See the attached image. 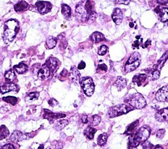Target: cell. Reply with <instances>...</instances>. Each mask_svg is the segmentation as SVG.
I'll list each match as a JSON object with an SVG mask.
<instances>
[{
	"label": "cell",
	"instance_id": "74e56055",
	"mask_svg": "<svg viewBox=\"0 0 168 149\" xmlns=\"http://www.w3.org/2000/svg\"><path fill=\"white\" fill-rule=\"evenodd\" d=\"M139 37H140V36H137L136 37V38L137 39V40L135 41H134V44H133V45H132L133 49H136V48H137V49H139V46L141 45V44L143 43V39L139 41Z\"/></svg>",
	"mask_w": 168,
	"mask_h": 149
},
{
	"label": "cell",
	"instance_id": "ab89813d",
	"mask_svg": "<svg viewBox=\"0 0 168 149\" xmlns=\"http://www.w3.org/2000/svg\"><path fill=\"white\" fill-rule=\"evenodd\" d=\"M130 0H114V3L116 4H124L129 5L130 3Z\"/></svg>",
	"mask_w": 168,
	"mask_h": 149
},
{
	"label": "cell",
	"instance_id": "d590c367",
	"mask_svg": "<svg viewBox=\"0 0 168 149\" xmlns=\"http://www.w3.org/2000/svg\"><path fill=\"white\" fill-rule=\"evenodd\" d=\"M101 121V118L99 115H93L92 117V121H91V124L93 125H97L99 124Z\"/></svg>",
	"mask_w": 168,
	"mask_h": 149
},
{
	"label": "cell",
	"instance_id": "3957f363",
	"mask_svg": "<svg viewBox=\"0 0 168 149\" xmlns=\"http://www.w3.org/2000/svg\"><path fill=\"white\" fill-rule=\"evenodd\" d=\"M18 22L15 19H11L5 23L4 32H3V40L5 43L8 44L12 41L19 30Z\"/></svg>",
	"mask_w": 168,
	"mask_h": 149
},
{
	"label": "cell",
	"instance_id": "7bdbcfd3",
	"mask_svg": "<svg viewBox=\"0 0 168 149\" xmlns=\"http://www.w3.org/2000/svg\"><path fill=\"white\" fill-rule=\"evenodd\" d=\"M98 70H100L101 71L106 72L107 71V66H106V64H99L98 66Z\"/></svg>",
	"mask_w": 168,
	"mask_h": 149
},
{
	"label": "cell",
	"instance_id": "30bf717a",
	"mask_svg": "<svg viewBox=\"0 0 168 149\" xmlns=\"http://www.w3.org/2000/svg\"><path fill=\"white\" fill-rule=\"evenodd\" d=\"M44 118L47 119L49 121L50 123H52L55 119H59V118H62L66 117V114H62V113H54L51 111L47 109H44Z\"/></svg>",
	"mask_w": 168,
	"mask_h": 149
},
{
	"label": "cell",
	"instance_id": "484cf974",
	"mask_svg": "<svg viewBox=\"0 0 168 149\" xmlns=\"http://www.w3.org/2000/svg\"><path fill=\"white\" fill-rule=\"evenodd\" d=\"M14 69L18 74H24L28 70V66L23 63L18 64V65L14 66Z\"/></svg>",
	"mask_w": 168,
	"mask_h": 149
},
{
	"label": "cell",
	"instance_id": "5b68a950",
	"mask_svg": "<svg viewBox=\"0 0 168 149\" xmlns=\"http://www.w3.org/2000/svg\"><path fill=\"white\" fill-rule=\"evenodd\" d=\"M133 109L134 108H133L130 105L121 104L110 108L108 112V114L110 118H113L127 114L129 112L132 111Z\"/></svg>",
	"mask_w": 168,
	"mask_h": 149
},
{
	"label": "cell",
	"instance_id": "836d02e7",
	"mask_svg": "<svg viewBox=\"0 0 168 149\" xmlns=\"http://www.w3.org/2000/svg\"><path fill=\"white\" fill-rule=\"evenodd\" d=\"M3 100L5 101L6 102L10 103L12 105H15L17 104V99L15 97H3Z\"/></svg>",
	"mask_w": 168,
	"mask_h": 149
},
{
	"label": "cell",
	"instance_id": "2e32d148",
	"mask_svg": "<svg viewBox=\"0 0 168 149\" xmlns=\"http://www.w3.org/2000/svg\"><path fill=\"white\" fill-rule=\"evenodd\" d=\"M148 77L147 74H141L139 75H136L133 78V82L135 83L137 86H144L145 83H147Z\"/></svg>",
	"mask_w": 168,
	"mask_h": 149
},
{
	"label": "cell",
	"instance_id": "ba28073f",
	"mask_svg": "<svg viewBox=\"0 0 168 149\" xmlns=\"http://www.w3.org/2000/svg\"><path fill=\"white\" fill-rule=\"evenodd\" d=\"M168 59V51L166 52L164 54L162 55V57L160 58L158 61L157 62L155 65L152 67V68H150L148 71L145 70V71L147 72V73H150V72H160V70H161L164 64L167 61V60Z\"/></svg>",
	"mask_w": 168,
	"mask_h": 149
},
{
	"label": "cell",
	"instance_id": "4316f807",
	"mask_svg": "<svg viewBox=\"0 0 168 149\" xmlns=\"http://www.w3.org/2000/svg\"><path fill=\"white\" fill-rule=\"evenodd\" d=\"M68 124V120H59L56 122V124L54 125V128L56 130L61 131L62 129H63L64 128H65Z\"/></svg>",
	"mask_w": 168,
	"mask_h": 149
},
{
	"label": "cell",
	"instance_id": "277c9868",
	"mask_svg": "<svg viewBox=\"0 0 168 149\" xmlns=\"http://www.w3.org/2000/svg\"><path fill=\"white\" fill-rule=\"evenodd\" d=\"M125 101L133 108L137 109H142L147 105V101L145 99L142 95L139 93L130 95Z\"/></svg>",
	"mask_w": 168,
	"mask_h": 149
},
{
	"label": "cell",
	"instance_id": "d4e9b609",
	"mask_svg": "<svg viewBox=\"0 0 168 149\" xmlns=\"http://www.w3.org/2000/svg\"><path fill=\"white\" fill-rule=\"evenodd\" d=\"M91 38L94 43H99L103 40H105V37L102 34L99 32H95L91 36Z\"/></svg>",
	"mask_w": 168,
	"mask_h": 149
},
{
	"label": "cell",
	"instance_id": "5bb4252c",
	"mask_svg": "<svg viewBox=\"0 0 168 149\" xmlns=\"http://www.w3.org/2000/svg\"><path fill=\"white\" fill-rule=\"evenodd\" d=\"M112 18L113 21L116 23V24L119 25L121 23L122 21H123L124 16L120 9L116 8L114 10L112 15Z\"/></svg>",
	"mask_w": 168,
	"mask_h": 149
},
{
	"label": "cell",
	"instance_id": "44dd1931",
	"mask_svg": "<svg viewBox=\"0 0 168 149\" xmlns=\"http://www.w3.org/2000/svg\"><path fill=\"white\" fill-rule=\"evenodd\" d=\"M28 6L29 5L28 4V3H26L24 1H22L15 5L14 7V9L16 12L21 13L27 10L28 9Z\"/></svg>",
	"mask_w": 168,
	"mask_h": 149
},
{
	"label": "cell",
	"instance_id": "d6a6232c",
	"mask_svg": "<svg viewBox=\"0 0 168 149\" xmlns=\"http://www.w3.org/2000/svg\"><path fill=\"white\" fill-rule=\"evenodd\" d=\"M39 95H40V93L38 92L30 93L27 95V96H26V101H30L36 100V99H37L38 97H39Z\"/></svg>",
	"mask_w": 168,
	"mask_h": 149
},
{
	"label": "cell",
	"instance_id": "7dc6e473",
	"mask_svg": "<svg viewBox=\"0 0 168 149\" xmlns=\"http://www.w3.org/2000/svg\"><path fill=\"white\" fill-rule=\"evenodd\" d=\"M86 63H84L83 61H82V62L79 64V65H78V69H79V70L84 69V68H86Z\"/></svg>",
	"mask_w": 168,
	"mask_h": 149
},
{
	"label": "cell",
	"instance_id": "6da1fadb",
	"mask_svg": "<svg viewBox=\"0 0 168 149\" xmlns=\"http://www.w3.org/2000/svg\"><path fill=\"white\" fill-rule=\"evenodd\" d=\"M93 9V2L91 0L80 2L76 7V13L78 18L83 22L92 20L93 17H95L96 15Z\"/></svg>",
	"mask_w": 168,
	"mask_h": 149
},
{
	"label": "cell",
	"instance_id": "9a60e30c",
	"mask_svg": "<svg viewBox=\"0 0 168 149\" xmlns=\"http://www.w3.org/2000/svg\"><path fill=\"white\" fill-rule=\"evenodd\" d=\"M18 87L16 84L13 83H6L5 85L0 87V92L2 94L8 93L9 91H18Z\"/></svg>",
	"mask_w": 168,
	"mask_h": 149
},
{
	"label": "cell",
	"instance_id": "ffe728a7",
	"mask_svg": "<svg viewBox=\"0 0 168 149\" xmlns=\"http://www.w3.org/2000/svg\"><path fill=\"white\" fill-rule=\"evenodd\" d=\"M114 85V86L116 87V88L118 89V91H121L124 89L126 86H127V80L125 78L121 77V76H119Z\"/></svg>",
	"mask_w": 168,
	"mask_h": 149
},
{
	"label": "cell",
	"instance_id": "7402d4cb",
	"mask_svg": "<svg viewBox=\"0 0 168 149\" xmlns=\"http://www.w3.org/2000/svg\"><path fill=\"white\" fill-rule=\"evenodd\" d=\"M46 64L49 68H50L51 72H54L57 68L58 67V64H59V60H57L56 58H53V57H50L48 60L46 61Z\"/></svg>",
	"mask_w": 168,
	"mask_h": 149
},
{
	"label": "cell",
	"instance_id": "f35d334b",
	"mask_svg": "<svg viewBox=\"0 0 168 149\" xmlns=\"http://www.w3.org/2000/svg\"><path fill=\"white\" fill-rule=\"evenodd\" d=\"M166 134V130L164 129H159V130L156 133V136H157L158 138L160 139H162L163 137H164Z\"/></svg>",
	"mask_w": 168,
	"mask_h": 149
},
{
	"label": "cell",
	"instance_id": "ee69618b",
	"mask_svg": "<svg viewBox=\"0 0 168 149\" xmlns=\"http://www.w3.org/2000/svg\"><path fill=\"white\" fill-rule=\"evenodd\" d=\"M81 120L83 124H86L88 123V117L87 115H83L81 117Z\"/></svg>",
	"mask_w": 168,
	"mask_h": 149
},
{
	"label": "cell",
	"instance_id": "f5cc1de1",
	"mask_svg": "<svg viewBox=\"0 0 168 149\" xmlns=\"http://www.w3.org/2000/svg\"><path fill=\"white\" fill-rule=\"evenodd\" d=\"M129 26H130L131 28L134 27V22H130V23H129Z\"/></svg>",
	"mask_w": 168,
	"mask_h": 149
},
{
	"label": "cell",
	"instance_id": "d6986e66",
	"mask_svg": "<svg viewBox=\"0 0 168 149\" xmlns=\"http://www.w3.org/2000/svg\"><path fill=\"white\" fill-rule=\"evenodd\" d=\"M80 76H81V74H80L78 68L75 66H72L70 72V78L72 81L74 82H78L80 79Z\"/></svg>",
	"mask_w": 168,
	"mask_h": 149
},
{
	"label": "cell",
	"instance_id": "4fadbf2b",
	"mask_svg": "<svg viewBox=\"0 0 168 149\" xmlns=\"http://www.w3.org/2000/svg\"><path fill=\"white\" fill-rule=\"evenodd\" d=\"M50 74H51L50 68H49L47 64L45 63L44 64V65H42L39 71H38L37 76L40 79H45L47 78L49 76H50Z\"/></svg>",
	"mask_w": 168,
	"mask_h": 149
},
{
	"label": "cell",
	"instance_id": "e575fe53",
	"mask_svg": "<svg viewBox=\"0 0 168 149\" xmlns=\"http://www.w3.org/2000/svg\"><path fill=\"white\" fill-rule=\"evenodd\" d=\"M108 51V47L105 45H102L99 48L98 50V54L99 55H105L106 53Z\"/></svg>",
	"mask_w": 168,
	"mask_h": 149
},
{
	"label": "cell",
	"instance_id": "7a4b0ae2",
	"mask_svg": "<svg viewBox=\"0 0 168 149\" xmlns=\"http://www.w3.org/2000/svg\"><path fill=\"white\" fill-rule=\"evenodd\" d=\"M150 135V129L142 127L139 129L135 133H132L129 137L128 142V148L132 149L138 147L144 141H147Z\"/></svg>",
	"mask_w": 168,
	"mask_h": 149
},
{
	"label": "cell",
	"instance_id": "b9f144b4",
	"mask_svg": "<svg viewBox=\"0 0 168 149\" xmlns=\"http://www.w3.org/2000/svg\"><path fill=\"white\" fill-rule=\"evenodd\" d=\"M40 64H36L35 65H34L32 67V72L34 74L37 73L38 71L40 69Z\"/></svg>",
	"mask_w": 168,
	"mask_h": 149
},
{
	"label": "cell",
	"instance_id": "bcb514c9",
	"mask_svg": "<svg viewBox=\"0 0 168 149\" xmlns=\"http://www.w3.org/2000/svg\"><path fill=\"white\" fill-rule=\"evenodd\" d=\"M68 75V72L66 69H64L62 72L60 74V77H63V78H66Z\"/></svg>",
	"mask_w": 168,
	"mask_h": 149
},
{
	"label": "cell",
	"instance_id": "60d3db41",
	"mask_svg": "<svg viewBox=\"0 0 168 149\" xmlns=\"http://www.w3.org/2000/svg\"><path fill=\"white\" fill-rule=\"evenodd\" d=\"M48 103H49V105L51 106H55L56 105L59 104V102L57 101L56 99L52 98L51 99H49V101H48Z\"/></svg>",
	"mask_w": 168,
	"mask_h": 149
},
{
	"label": "cell",
	"instance_id": "9c48e42d",
	"mask_svg": "<svg viewBox=\"0 0 168 149\" xmlns=\"http://www.w3.org/2000/svg\"><path fill=\"white\" fill-rule=\"evenodd\" d=\"M36 7H37L38 12L41 15H45L50 12L53 5L50 2L39 1L36 2Z\"/></svg>",
	"mask_w": 168,
	"mask_h": 149
},
{
	"label": "cell",
	"instance_id": "8d00e7d4",
	"mask_svg": "<svg viewBox=\"0 0 168 149\" xmlns=\"http://www.w3.org/2000/svg\"><path fill=\"white\" fill-rule=\"evenodd\" d=\"M142 147L144 149H153L154 146L152 144H151L149 141H148L147 140L144 141L142 143Z\"/></svg>",
	"mask_w": 168,
	"mask_h": 149
},
{
	"label": "cell",
	"instance_id": "f907efd6",
	"mask_svg": "<svg viewBox=\"0 0 168 149\" xmlns=\"http://www.w3.org/2000/svg\"><path fill=\"white\" fill-rule=\"evenodd\" d=\"M153 149H163V147L162 146H160V145H156V146H154Z\"/></svg>",
	"mask_w": 168,
	"mask_h": 149
},
{
	"label": "cell",
	"instance_id": "603a6c76",
	"mask_svg": "<svg viewBox=\"0 0 168 149\" xmlns=\"http://www.w3.org/2000/svg\"><path fill=\"white\" fill-rule=\"evenodd\" d=\"M139 124V120H137L134 122H133L130 125H129L127 128L125 129V131L124 133V134L126 135H131L132 133H133V131L135 130V129L137 128V126Z\"/></svg>",
	"mask_w": 168,
	"mask_h": 149
},
{
	"label": "cell",
	"instance_id": "ac0fdd59",
	"mask_svg": "<svg viewBox=\"0 0 168 149\" xmlns=\"http://www.w3.org/2000/svg\"><path fill=\"white\" fill-rule=\"evenodd\" d=\"M26 138V135L19 131H15L10 137V139L15 143L19 142V141L24 140Z\"/></svg>",
	"mask_w": 168,
	"mask_h": 149
},
{
	"label": "cell",
	"instance_id": "f6af8a7d",
	"mask_svg": "<svg viewBox=\"0 0 168 149\" xmlns=\"http://www.w3.org/2000/svg\"><path fill=\"white\" fill-rule=\"evenodd\" d=\"M1 149H15V147L13 144H7L4 146L2 147Z\"/></svg>",
	"mask_w": 168,
	"mask_h": 149
},
{
	"label": "cell",
	"instance_id": "e0dca14e",
	"mask_svg": "<svg viewBox=\"0 0 168 149\" xmlns=\"http://www.w3.org/2000/svg\"><path fill=\"white\" fill-rule=\"evenodd\" d=\"M157 9H159L156 10L155 11L159 15L160 21L162 22H165L168 21V8L166 7H163V8H160V7H157Z\"/></svg>",
	"mask_w": 168,
	"mask_h": 149
},
{
	"label": "cell",
	"instance_id": "52a82bcc",
	"mask_svg": "<svg viewBox=\"0 0 168 149\" xmlns=\"http://www.w3.org/2000/svg\"><path fill=\"white\" fill-rule=\"evenodd\" d=\"M80 85L87 96H91L95 91V84L93 79L90 77H83L79 79Z\"/></svg>",
	"mask_w": 168,
	"mask_h": 149
},
{
	"label": "cell",
	"instance_id": "681fc988",
	"mask_svg": "<svg viewBox=\"0 0 168 149\" xmlns=\"http://www.w3.org/2000/svg\"><path fill=\"white\" fill-rule=\"evenodd\" d=\"M150 44V40H148L146 42V44H145V45H144V46H143V48H144V47H147L148 45H149Z\"/></svg>",
	"mask_w": 168,
	"mask_h": 149
},
{
	"label": "cell",
	"instance_id": "1f68e13d",
	"mask_svg": "<svg viewBox=\"0 0 168 149\" xmlns=\"http://www.w3.org/2000/svg\"><path fill=\"white\" fill-rule=\"evenodd\" d=\"M15 78H16V76H15V72L13 70H9L7 71L6 73L5 74V78L7 82H13L15 79Z\"/></svg>",
	"mask_w": 168,
	"mask_h": 149
},
{
	"label": "cell",
	"instance_id": "816d5d0a",
	"mask_svg": "<svg viewBox=\"0 0 168 149\" xmlns=\"http://www.w3.org/2000/svg\"><path fill=\"white\" fill-rule=\"evenodd\" d=\"M37 149H44V144H40Z\"/></svg>",
	"mask_w": 168,
	"mask_h": 149
},
{
	"label": "cell",
	"instance_id": "8fae6325",
	"mask_svg": "<svg viewBox=\"0 0 168 149\" xmlns=\"http://www.w3.org/2000/svg\"><path fill=\"white\" fill-rule=\"evenodd\" d=\"M156 99L160 102L168 101V86L162 87L157 91L156 93Z\"/></svg>",
	"mask_w": 168,
	"mask_h": 149
},
{
	"label": "cell",
	"instance_id": "7c38bea8",
	"mask_svg": "<svg viewBox=\"0 0 168 149\" xmlns=\"http://www.w3.org/2000/svg\"><path fill=\"white\" fill-rule=\"evenodd\" d=\"M155 118L160 122H168V107L159 110L156 113Z\"/></svg>",
	"mask_w": 168,
	"mask_h": 149
},
{
	"label": "cell",
	"instance_id": "f1b7e54d",
	"mask_svg": "<svg viewBox=\"0 0 168 149\" xmlns=\"http://www.w3.org/2000/svg\"><path fill=\"white\" fill-rule=\"evenodd\" d=\"M57 38L53 36H49L46 41V47L48 49L54 48L57 45Z\"/></svg>",
	"mask_w": 168,
	"mask_h": 149
},
{
	"label": "cell",
	"instance_id": "83f0119b",
	"mask_svg": "<svg viewBox=\"0 0 168 149\" xmlns=\"http://www.w3.org/2000/svg\"><path fill=\"white\" fill-rule=\"evenodd\" d=\"M61 8H62V11H61V12H62V14L64 15V17L66 18H70L71 16V14H72V11H71L70 7L68 5L63 4L62 7H61Z\"/></svg>",
	"mask_w": 168,
	"mask_h": 149
},
{
	"label": "cell",
	"instance_id": "cb8c5ba5",
	"mask_svg": "<svg viewBox=\"0 0 168 149\" xmlns=\"http://www.w3.org/2000/svg\"><path fill=\"white\" fill-rule=\"evenodd\" d=\"M97 129L92 127H88L84 130L83 134L89 140H92L94 138L95 133L97 132Z\"/></svg>",
	"mask_w": 168,
	"mask_h": 149
},
{
	"label": "cell",
	"instance_id": "c3c4849f",
	"mask_svg": "<svg viewBox=\"0 0 168 149\" xmlns=\"http://www.w3.org/2000/svg\"><path fill=\"white\" fill-rule=\"evenodd\" d=\"M157 3L162 5H168V0H157Z\"/></svg>",
	"mask_w": 168,
	"mask_h": 149
},
{
	"label": "cell",
	"instance_id": "8992f818",
	"mask_svg": "<svg viewBox=\"0 0 168 149\" xmlns=\"http://www.w3.org/2000/svg\"><path fill=\"white\" fill-rule=\"evenodd\" d=\"M141 64V55L138 52H135L130 56L125 65V71L131 72L136 70Z\"/></svg>",
	"mask_w": 168,
	"mask_h": 149
},
{
	"label": "cell",
	"instance_id": "db71d44e",
	"mask_svg": "<svg viewBox=\"0 0 168 149\" xmlns=\"http://www.w3.org/2000/svg\"><path fill=\"white\" fill-rule=\"evenodd\" d=\"M167 149H168V148H167Z\"/></svg>",
	"mask_w": 168,
	"mask_h": 149
},
{
	"label": "cell",
	"instance_id": "4dcf8cb0",
	"mask_svg": "<svg viewBox=\"0 0 168 149\" xmlns=\"http://www.w3.org/2000/svg\"><path fill=\"white\" fill-rule=\"evenodd\" d=\"M9 135V131L8 129L5 125L0 126V141L7 138Z\"/></svg>",
	"mask_w": 168,
	"mask_h": 149
},
{
	"label": "cell",
	"instance_id": "f546056e",
	"mask_svg": "<svg viewBox=\"0 0 168 149\" xmlns=\"http://www.w3.org/2000/svg\"><path fill=\"white\" fill-rule=\"evenodd\" d=\"M108 135L106 133H103L98 137L97 138V143L99 146H104V145L107 142Z\"/></svg>",
	"mask_w": 168,
	"mask_h": 149
}]
</instances>
